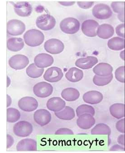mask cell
I'll return each mask as SVG.
<instances>
[{
    "label": "cell",
    "mask_w": 125,
    "mask_h": 153,
    "mask_svg": "<svg viewBox=\"0 0 125 153\" xmlns=\"http://www.w3.org/2000/svg\"><path fill=\"white\" fill-rule=\"evenodd\" d=\"M25 24L17 19L10 20L7 23V32L11 36L22 35L25 31Z\"/></svg>",
    "instance_id": "7"
},
{
    "label": "cell",
    "mask_w": 125,
    "mask_h": 153,
    "mask_svg": "<svg viewBox=\"0 0 125 153\" xmlns=\"http://www.w3.org/2000/svg\"><path fill=\"white\" fill-rule=\"evenodd\" d=\"M13 5L15 12L19 16L27 17L32 13V6L27 1H19Z\"/></svg>",
    "instance_id": "15"
},
{
    "label": "cell",
    "mask_w": 125,
    "mask_h": 153,
    "mask_svg": "<svg viewBox=\"0 0 125 153\" xmlns=\"http://www.w3.org/2000/svg\"><path fill=\"white\" fill-rule=\"evenodd\" d=\"M66 102L60 97H53L50 98L46 103L47 108L53 112H59L65 107Z\"/></svg>",
    "instance_id": "19"
},
{
    "label": "cell",
    "mask_w": 125,
    "mask_h": 153,
    "mask_svg": "<svg viewBox=\"0 0 125 153\" xmlns=\"http://www.w3.org/2000/svg\"><path fill=\"white\" fill-rule=\"evenodd\" d=\"M103 96L102 93L97 91H91L85 93L83 96L85 102L91 105L97 104L103 101Z\"/></svg>",
    "instance_id": "20"
},
{
    "label": "cell",
    "mask_w": 125,
    "mask_h": 153,
    "mask_svg": "<svg viewBox=\"0 0 125 153\" xmlns=\"http://www.w3.org/2000/svg\"><path fill=\"white\" fill-rule=\"evenodd\" d=\"M98 60L94 56H88L77 59L75 62V65L81 69H89L95 65Z\"/></svg>",
    "instance_id": "18"
},
{
    "label": "cell",
    "mask_w": 125,
    "mask_h": 153,
    "mask_svg": "<svg viewBox=\"0 0 125 153\" xmlns=\"http://www.w3.org/2000/svg\"><path fill=\"white\" fill-rule=\"evenodd\" d=\"M125 118L119 120L116 124V128L122 134L125 133Z\"/></svg>",
    "instance_id": "37"
},
{
    "label": "cell",
    "mask_w": 125,
    "mask_h": 153,
    "mask_svg": "<svg viewBox=\"0 0 125 153\" xmlns=\"http://www.w3.org/2000/svg\"><path fill=\"white\" fill-rule=\"evenodd\" d=\"M7 120L9 123H13L19 120L21 113L18 109L14 108H8L7 110Z\"/></svg>",
    "instance_id": "31"
},
{
    "label": "cell",
    "mask_w": 125,
    "mask_h": 153,
    "mask_svg": "<svg viewBox=\"0 0 125 153\" xmlns=\"http://www.w3.org/2000/svg\"><path fill=\"white\" fill-rule=\"evenodd\" d=\"M36 99L32 97H25L18 101V105L20 109L25 112H32L38 107Z\"/></svg>",
    "instance_id": "10"
},
{
    "label": "cell",
    "mask_w": 125,
    "mask_h": 153,
    "mask_svg": "<svg viewBox=\"0 0 125 153\" xmlns=\"http://www.w3.org/2000/svg\"><path fill=\"white\" fill-rule=\"evenodd\" d=\"M118 18L121 22L124 23V13L123 14H118Z\"/></svg>",
    "instance_id": "45"
},
{
    "label": "cell",
    "mask_w": 125,
    "mask_h": 153,
    "mask_svg": "<svg viewBox=\"0 0 125 153\" xmlns=\"http://www.w3.org/2000/svg\"><path fill=\"white\" fill-rule=\"evenodd\" d=\"M113 74L107 76H100L94 75L93 76V82L95 85L98 86H104L111 82L113 79Z\"/></svg>",
    "instance_id": "32"
},
{
    "label": "cell",
    "mask_w": 125,
    "mask_h": 153,
    "mask_svg": "<svg viewBox=\"0 0 125 153\" xmlns=\"http://www.w3.org/2000/svg\"><path fill=\"white\" fill-rule=\"evenodd\" d=\"M54 62L53 57L50 54L41 53L38 54L34 59V62L39 68H44L51 66Z\"/></svg>",
    "instance_id": "14"
},
{
    "label": "cell",
    "mask_w": 125,
    "mask_h": 153,
    "mask_svg": "<svg viewBox=\"0 0 125 153\" xmlns=\"http://www.w3.org/2000/svg\"><path fill=\"white\" fill-rule=\"evenodd\" d=\"M95 122V119L92 115L83 114L78 117L77 120V125L81 129L88 130L94 125Z\"/></svg>",
    "instance_id": "16"
},
{
    "label": "cell",
    "mask_w": 125,
    "mask_h": 153,
    "mask_svg": "<svg viewBox=\"0 0 125 153\" xmlns=\"http://www.w3.org/2000/svg\"><path fill=\"white\" fill-rule=\"evenodd\" d=\"M33 117L36 124L42 127L49 124L52 119L51 114L50 111L44 109L36 111Z\"/></svg>",
    "instance_id": "11"
},
{
    "label": "cell",
    "mask_w": 125,
    "mask_h": 153,
    "mask_svg": "<svg viewBox=\"0 0 125 153\" xmlns=\"http://www.w3.org/2000/svg\"><path fill=\"white\" fill-rule=\"evenodd\" d=\"M110 150L111 151H125V148L124 146H120L118 145H115L112 146L110 149Z\"/></svg>",
    "instance_id": "41"
},
{
    "label": "cell",
    "mask_w": 125,
    "mask_h": 153,
    "mask_svg": "<svg viewBox=\"0 0 125 153\" xmlns=\"http://www.w3.org/2000/svg\"><path fill=\"white\" fill-rule=\"evenodd\" d=\"M114 27L108 24H103L99 25L97 30V35L103 39H108L114 34Z\"/></svg>",
    "instance_id": "21"
},
{
    "label": "cell",
    "mask_w": 125,
    "mask_h": 153,
    "mask_svg": "<svg viewBox=\"0 0 125 153\" xmlns=\"http://www.w3.org/2000/svg\"><path fill=\"white\" fill-rule=\"evenodd\" d=\"M25 44L30 47H37L41 45L45 40L44 34L39 30L31 29L26 31L23 36Z\"/></svg>",
    "instance_id": "1"
},
{
    "label": "cell",
    "mask_w": 125,
    "mask_h": 153,
    "mask_svg": "<svg viewBox=\"0 0 125 153\" xmlns=\"http://www.w3.org/2000/svg\"><path fill=\"white\" fill-rule=\"evenodd\" d=\"M80 23L79 20L73 17L65 18L61 22L60 28L62 32L67 34H76L80 29Z\"/></svg>",
    "instance_id": "2"
},
{
    "label": "cell",
    "mask_w": 125,
    "mask_h": 153,
    "mask_svg": "<svg viewBox=\"0 0 125 153\" xmlns=\"http://www.w3.org/2000/svg\"><path fill=\"white\" fill-rule=\"evenodd\" d=\"M91 134L92 135H108L111 134V130L109 126L104 123H99L93 127Z\"/></svg>",
    "instance_id": "29"
},
{
    "label": "cell",
    "mask_w": 125,
    "mask_h": 153,
    "mask_svg": "<svg viewBox=\"0 0 125 153\" xmlns=\"http://www.w3.org/2000/svg\"><path fill=\"white\" fill-rule=\"evenodd\" d=\"M7 107L8 108L9 106H10L11 105V103H12V99H11V97L9 95L7 94Z\"/></svg>",
    "instance_id": "44"
},
{
    "label": "cell",
    "mask_w": 125,
    "mask_h": 153,
    "mask_svg": "<svg viewBox=\"0 0 125 153\" xmlns=\"http://www.w3.org/2000/svg\"><path fill=\"white\" fill-rule=\"evenodd\" d=\"M28 57L22 54H16L12 56L9 60L10 66L15 70H22L25 68L29 65Z\"/></svg>",
    "instance_id": "9"
},
{
    "label": "cell",
    "mask_w": 125,
    "mask_h": 153,
    "mask_svg": "<svg viewBox=\"0 0 125 153\" xmlns=\"http://www.w3.org/2000/svg\"><path fill=\"white\" fill-rule=\"evenodd\" d=\"M44 48L49 53L57 54L63 51L65 49V45L60 39H51L45 42Z\"/></svg>",
    "instance_id": "8"
},
{
    "label": "cell",
    "mask_w": 125,
    "mask_h": 153,
    "mask_svg": "<svg viewBox=\"0 0 125 153\" xmlns=\"http://www.w3.org/2000/svg\"><path fill=\"white\" fill-rule=\"evenodd\" d=\"M113 68L109 64L101 63L93 68V73L100 76H107L112 74Z\"/></svg>",
    "instance_id": "22"
},
{
    "label": "cell",
    "mask_w": 125,
    "mask_h": 153,
    "mask_svg": "<svg viewBox=\"0 0 125 153\" xmlns=\"http://www.w3.org/2000/svg\"><path fill=\"white\" fill-rule=\"evenodd\" d=\"M125 1H113L111 4L112 10L118 14L124 13Z\"/></svg>",
    "instance_id": "34"
},
{
    "label": "cell",
    "mask_w": 125,
    "mask_h": 153,
    "mask_svg": "<svg viewBox=\"0 0 125 153\" xmlns=\"http://www.w3.org/2000/svg\"><path fill=\"white\" fill-rule=\"evenodd\" d=\"M65 77L68 80L72 82H77L82 79L83 73L82 70L76 67L70 68L66 73Z\"/></svg>",
    "instance_id": "23"
},
{
    "label": "cell",
    "mask_w": 125,
    "mask_h": 153,
    "mask_svg": "<svg viewBox=\"0 0 125 153\" xmlns=\"http://www.w3.org/2000/svg\"><path fill=\"white\" fill-rule=\"evenodd\" d=\"M13 131L16 136L25 138L29 136L33 132V126L30 122L25 120L18 121L14 125Z\"/></svg>",
    "instance_id": "3"
},
{
    "label": "cell",
    "mask_w": 125,
    "mask_h": 153,
    "mask_svg": "<svg viewBox=\"0 0 125 153\" xmlns=\"http://www.w3.org/2000/svg\"><path fill=\"white\" fill-rule=\"evenodd\" d=\"M99 25V23L95 20H85L82 24V31L85 36L89 37H94L97 36V30Z\"/></svg>",
    "instance_id": "13"
},
{
    "label": "cell",
    "mask_w": 125,
    "mask_h": 153,
    "mask_svg": "<svg viewBox=\"0 0 125 153\" xmlns=\"http://www.w3.org/2000/svg\"><path fill=\"white\" fill-rule=\"evenodd\" d=\"M55 115L62 120H70L75 117V112L73 108L70 106H65L60 111L55 112Z\"/></svg>",
    "instance_id": "27"
},
{
    "label": "cell",
    "mask_w": 125,
    "mask_h": 153,
    "mask_svg": "<svg viewBox=\"0 0 125 153\" xmlns=\"http://www.w3.org/2000/svg\"><path fill=\"white\" fill-rule=\"evenodd\" d=\"M24 45L23 40L21 38H10L7 42V49L12 52L19 51L24 48Z\"/></svg>",
    "instance_id": "24"
},
{
    "label": "cell",
    "mask_w": 125,
    "mask_h": 153,
    "mask_svg": "<svg viewBox=\"0 0 125 153\" xmlns=\"http://www.w3.org/2000/svg\"><path fill=\"white\" fill-rule=\"evenodd\" d=\"M93 16L99 20H106L112 16L113 12L109 6L105 4H98L92 9Z\"/></svg>",
    "instance_id": "5"
},
{
    "label": "cell",
    "mask_w": 125,
    "mask_h": 153,
    "mask_svg": "<svg viewBox=\"0 0 125 153\" xmlns=\"http://www.w3.org/2000/svg\"><path fill=\"white\" fill-rule=\"evenodd\" d=\"M63 76L64 74L61 68L57 67H52L45 71L43 77L45 80L53 83L60 81Z\"/></svg>",
    "instance_id": "12"
},
{
    "label": "cell",
    "mask_w": 125,
    "mask_h": 153,
    "mask_svg": "<svg viewBox=\"0 0 125 153\" xmlns=\"http://www.w3.org/2000/svg\"><path fill=\"white\" fill-rule=\"evenodd\" d=\"M76 112L77 117H80L83 114H89L92 116H94L95 110L94 108L91 105L83 104L77 107L76 110Z\"/></svg>",
    "instance_id": "33"
},
{
    "label": "cell",
    "mask_w": 125,
    "mask_h": 153,
    "mask_svg": "<svg viewBox=\"0 0 125 153\" xmlns=\"http://www.w3.org/2000/svg\"><path fill=\"white\" fill-rule=\"evenodd\" d=\"M44 72V68H39L34 63L31 64L26 70L27 75L30 78L33 79L39 78L43 75Z\"/></svg>",
    "instance_id": "30"
},
{
    "label": "cell",
    "mask_w": 125,
    "mask_h": 153,
    "mask_svg": "<svg viewBox=\"0 0 125 153\" xmlns=\"http://www.w3.org/2000/svg\"><path fill=\"white\" fill-rule=\"evenodd\" d=\"M107 45L109 49L113 51H121L125 47V40L120 37H114L108 40Z\"/></svg>",
    "instance_id": "28"
},
{
    "label": "cell",
    "mask_w": 125,
    "mask_h": 153,
    "mask_svg": "<svg viewBox=\"0 0 125 153\" xmlns=\"http://www.w3.org/2000/svg\"><path fill=\"white\" fill-rule=\"evenodd\" d=\"M33 90L34 94L37 97L46 98L52 94L53 87L50 83L46 82H41L34 86Z\"/></svg>",
    "instance_id": "6"
},
{
    "label": "cell",
    "mask_w": 125,
    "mask_h": 153,
    "mask_svg": "<svg viewBox=\"0 0 125 153\" xmlns=\"http://www.w3.org/2000/svg\"><path fill=\"white\" fill-rule=\"evenodd\" d=\"M55 18L50 14L41 15L36 20V25L40 30L47 31L52 30L56 25Z\"/></svg>",
    "instance_id": "4"
},
{
    "label": "cell",
    "mask_w": 125,
    "mask_h": 153,
    "mask_svg": "<svg viewBox=\"0 0 125 153\" xmlns=\"http://www.w3.org/2000/svg\"><path fill=\"white\" fill-rule=\"evenodd\" d=\"M94 2L93 1H77V5L80 8L84 9L90 8L93 6Z\"/></svg>",
    "instance_id": "39"
},
{
    "label": "cell",
    "mask_w": 125,
    "mask_h": 153,
    "mask_svg": "<svg viewBox=\"0 0 125 153\" xmlns=\"http://www.w3.org/2000/svg\"><path fill=\"white\" fill-rule=\"evenodd\" d=\"M16 149L18 151H36L37 149V144L36 141L32 139H24L18 142Z\"/></svg>",
    "instance_id": "17"
},
{
    "label": "cell",
    "mask_w": 125,
    "mask_h": 153,
    "mask_svg": "<svg viewBox=\"0 0 125 153\" xmlns=\"http://www.w3.org/2000/svg\"><path fill=\"white\" fill-rule=\"evenodd\" d=\"M11 83V80L8 76H7V88H8Z\"/></svg>",
    "instance_id": "46"
},
{
    "label": "cell",
    "mask_w": 125,
    "mask_h": 153,
    "mask_svg": "<svg viewBox=\"0 0 125 153\" xmlns=\"http://www.w3.org/2000/svg\"><path fill=\"white\" fill-rule=\"evenodd\" d=\"M56 135H74L73 131L67 128H60L56 131L55 133Z\"/></svg>",
    "instance_id": "36"
},
{
    "label": "cell",
    "mask_w": 125,
    "mask_h": 153,
    "mask_svg": "<svg viewBox=\"0 0 125 153\" xmlns=\"http://www.w3.org/2000/svg\"><path fill=\"white\" fill-rule=\"evenodd\" d=\"M125 66H122L118 68L115 72V76L118 81L124 83L125 82Z\"/></svg>",
    "instance_id": "35"
},
{
    "label": "cell",
    "mask_w": 125,
    "mask_h": 153,
    "mask_svg": "<svg viewBox=\"0 0 125 153\" xmlns=\"http://www.w3.org/2000/svg\"><path fill=\"white\" fill-rule=\"evenodd\" d=\"M124 53H125V51L123 50V51H121V52L120 53V56L121 58L123 61H124V60H125V59H124Z\"/></svg>",
    "instance_id": "47"
},
{
    "label": "cell",
    "mask_w": 125,
    "mask_h": 153,
    "mask_svg": "<svg viewBox=\"0 0 125 153\" xmlns=\"http://www.w3.org/2000/svg\"><path fill=\"white\" fill-rule=\"evenodd\" d=\"M109 111L112 116L117 119L124 118L125 117V104L119 103L113 104L110 107Z\"/></svg>",
    "instance_id": "26"
},
{
    "label": "cell",
    "mask_w": 125,
    "mask_h": 153,
    "mask_svg": "<svg viewBox=\"0 0 125 153\" xmlns=\"http://www.w3.org/2000/svg\"><path fill=\"white\" fill-rule=\"evenodd\" d=\"M124 29H125V24H124V23L119 25L116 28V32L117 35L119 36L120 37H121L123 39H124V37H125Z\"/></svg>",
    "instance_id": "38"
},
{
    "label": "cell",
    "mask_w": 125,
    "mask_h": 153,
    "mask_svg": "<svg viewBox=\"0 0 125 153\" xmlns=\"http://www.w3.org/2000/svg\"><path fill=\"white\" fill-rule=\"evenodd\" d=\"M61 96L63 99L68 102H74L80 97L79 91L73 88H68L62 91Z\"/></svg>",
    "instance_id": "25"
},
{
    "label": "cell",
    "mask_w": 125,
    "mask_h": 153,
    "mask_svg": "<svg viewBox=\"0 0 125 153\" xmlns=\"http://www.w3.org/2000/svg\"><path fill=\"white\" fill-rule=\"evenodd\" d=\"M59 3L65 7L73 6L75 3V1H59Z\"/></svg>",
    "instance_id": "43"
},
{
    "label": "cell",
    "mask_w": 125,
    "mask_h": 153,
    "mask_svg": "<svg viewBox=\"0 0 125 153\" xmlns=\"http://www.w3.org/2000/svg\"><path fill=\"white\" fill-rule=\"evenodd\" d=\"M7 149H9L11 147L13 146V144H14V141H15V140H14L13 137H12L11 135H10V134H7Z\"/></svg>",
    "instance_id": "40"
},
{
    "label": "cell",
    "mask_w": 125,
    "mask_h": 153,
    "mask_svg": "<svg viewBox=\"0 0 125 153\" xmlns=\"http://www.w3.org/2000/svg\"><path fill=\"white\" fill-rule=\"evenodd\" d=\"M117 141L119 144L121 145L122 146L124 147L125 146V134H121L118 137Z\"/></svg>",
    "instance_id": "42"
}]
</instances>
